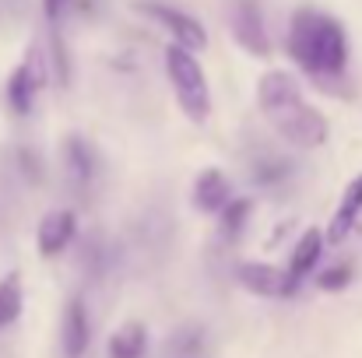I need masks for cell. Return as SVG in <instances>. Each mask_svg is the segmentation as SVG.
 Instances as JSON below:
<instances>
[{"label": "cell", "mask_w": 362, "mask_h": 358, "mask_svg": "<svg viewBox=\"0 0 362 358\" xmlns=\"http://www.w3.org/2000/svg\"><path fill=\"white\" fill-rule=\"evenodd\" d=\"M257 106H260L264 119L274 126V133L281 141H288L292 148L313 151L331 133L327 117L303 99V88L288 71H267L257 81Z\"/></svg>", "instance_id": "cell-1"}, {"label": "cell", "mask_w": 362, "mask_h": 358, "mask_svg": "<svg viewBox=\"0 0 362 358\" xmlns=\"http://www.w3.org/2000/svg\"><path fill=\"white\" fill-rule=\"evenodd\" d=\"M288 56L313 81H338L349 67V32L338 18L313 7H299L288 21Z\"/></svg>", "instance_id": "cell-2"}, {"label": "cell", "mask_w": 362, "mask_h": 358, "mask_svg": "<svg viewBox=\"0 0 362 358\" xmlns=\"http://www.w3.org/2000/svg\"><path fill=\"white\" fill-rule=\"evenodd\" d=\"M165 74H169V85H173V95H176L183 117L190 123H208V117H211V88H208V78H204L197 56L190 49L169 42Z\"/></svg>", "instance_id": "cell-3"}, {"label": "cell", "mask_w": 362, "mask_h": 358, "mask_svg": "<svg viewBox=\"0 0 362 358\" xmlns=\"http://www.w3.org/2000/svg\"><path fill=\"white\" fill-rule=\"evenodd\" d=\"M42 85H46V64H42V53H39V49H28L25 64H18V67L11 71V78H7V88H4L7 106H11L18 117H28Z\"/></svg>", "instance_id": "cell-4"}, {"label": "cell", "mask_w": 362, "mask_h": 358, "mask_svg": "<svg viewBox=\"0 0 362 358\" xmlns=\"http://www.w3.org/2000/svg\"><path fill=\"white\" fill-rule=\"evenodd\" d=\"M236 281H240L246 292L260 295V299H288V295L299 288V281H296L288 270H281V267H274V263H260V260L240 263V267H236Z\"/></svg>", "instance_id": "cell-5"}, {"label": "cell", "mask_w": 362, "mask_h": 358, "mask_svg": "<svg viewBox=\"0 0 362 358\" xmlns=\"http://www.w3.org/2000/svg\"><path fill=\"white\" fill-rule=\"evenodd\" d=\"M144 14H151V18L173 35L176 46H183V49H190V53H197V49L208 46L204 25H201L197 18H190L187 11H176V7H165V4H144Z\"/></svg>", "instance_id": "cell-6"}, {"label": "cell", "mask_w": 362, "mask_h": 358, "mask_svg": "<svg viewBox=\"0 0 362 358\" xmlns=\"http://www.w3.org/2000/svg\"><path fill=\"white\" fill-rule=\"evenodd\" d=\"M233 35L250 56H267L271 53V39H267V28H264V14H260V4L257 0H236L233 4Z\"/></svg>", "instance_id": "cell-7"}, {"label": "cell", "mask_w": 362, "mask_h": 358, "mask_svg": "<svg viewBox=\"0 0 362 358\" xmlns=\"http://www.w3.org/2000/svg\"><path fill=\"white\" fill-rule=\"evenodd\" d=\"M233 183L222 169H204L197 179H194V208L204 211V215H222L229 204H233Z\"/></svg>", "instance_id": "cell-8"}, {"label": "cell", "mask_w": 362, "mask_h": 358, "mask_svg": "<svg viewBox=\"0 0 362 358\" xmlns=\"http://www.w3.org/2000/svg\"><path fill=\"white\" fill-rule=\"evenodd\" d=\"M74 232H78V218L74 211H49L42 215L39 222V232H35V242H39V253L49 260V256H60L71 242H74Z\"/></svg>", "instance_id": "cell-9"}, {"label": "cell", "mask_w": 362, "mask_h": 358, "mask_svg": "<svg viewBox=\"0 0 362 358\" xmlns=\"http://www.w3.org/2000/svg\"><path fill=\"white\" fill-rule=\"evenodd\" d=\"M88 341H92V323H88L85 302L81 299H71L67 309H64V320H60V348H64V358H81L88 352Z\"/></svg>", "instance_id": "cell-10"}, {"label": "cell", "mask_w": 362, "mask_h": 358, "mask_svg": "<svg viewBox=\"0 0 362 358\" xmlns=\"http://www.w3.org/2000/svg\"><path fill=\"white\" fill-rule=\"evenodd\" d=\"M362 215V172L345 186V193H341V204H338V211H334V218H331V229H327V242H345L349 232L356 229V222H359Z\"/></svg>", "instance_id": "cell-11"}, {"label": "cell", "mask_w": 362, "mask_h": 358, "mask_svg": "<svg viewBox=\"0 0 362 358\" xmlns=\"http://www.w3.org/2000/svg\"><path fill=\"white\" fill-rule=\"evenodd\" d=\"M64 162H67V172H71L74 186H88V183L95 179L99 158H95V148H92L85 137H78V133L67 137V144H64Z\"/></svg>", "instance_id": "cell-12"}, {"label": "cell", "mask_w": 362, "mask_h": 358, "mask_svg": "<svg viewBox=\"0 0 362 358\" xmlns=\"http://www.w3.org/2000/svg\"><path fill=\"white\" fill-rule=\"evenodd\" d=\"M320 253H324V236L317 229H306L299 242L292 246V256H288V274L296 281H303L306 274H313V267L320 263Z\"/></svg>", "instance_id": "cell-13"}, {"label": "cell", "mask_w": 362, "mask_h": 358, "mask_svg": "<svg viewBox=\"0 0 362 358\" xmlns=\"http://www.w3.org/2000/svg\"><path fill=\"white\" fill-rule=\"evenodd\" d=\"M148 352V327L137 320H127L110 338V358H144Z\"/></svg>", "instance_id": "cell-14"}, {"label": "cell", "mask_w": 362, "mask_h": 358, "mask_svg": "<svg viewBox=\"0 0 362 358\" xmlns=\"http://www.w3.org/2000/svg\"><path fill=\"white\" fill-rule=\"evenodd\" d=\"M21 306H25L21 278H18V274H7V278L0 281V330L11 327V323L21 316Z\"/></svg>", "instance_id": "cell-15"}, {"label": "cell", "mask_w": 362, "mask_h": 358, "mask_svg": "<svg viewBox=\"0 0 362 358\" xmlns=\"http://www.w3.org/2000/svg\"><path fill=\"white\" fill-rule=\"evenodd\" d=\"M250 211H253V201H246V197H236L222 215H218V236L222 239H240L243 229H246V222H250Z\"/></svg>", "instance_id": "cell-16"}, {"label": "cell", "mask_w": 362, "mask_h": 358, "mask_svg": "<svg viewBox=\"0 0 362 358\" xmlns=\"http://www.w3.org/2000/svg\"><path fill=\"white\" fill-rule=\"evenodd\" d=\"M288 172H292L288 162H281V158H264V162L253 165V183H257V186H274V183L288 179Z\"/></svg>", "instance_id": "cell-17"}, {"label": "cell", "mask_w": 362, "mask_h": 358, "mask_svg": "<svg viewBox=\"0 0 362 358\" xmlns=\"http://www.w3.org/2000/svg\"><path fill=\"white\" fill-rule=\"evenodd\" d=\"M349 281H352V267H349V263L327 267V270L317 278V285H320L324 292H341V288H349Z\"/></svg>", "instance_id": "cell-18"}, {"label": "cell", "mask_w": 362, "mask_h": 358, "mask_svg": "<svg viewBox=\"0 0 362 358\" xmlns=\"http://www.w3.org/2000/svg\"><path fill=\"white\" fill-rule=\"evenodd\" d=\"M201 345H204V334H197V330H183L176 341H169V348H176L180 355H187V358L194 355Z\"/></svg>", "instance_id": "cell-19"}, {"label": "cell", "mask_w": 362, "mask_h": 358, "mask_svg": "<svg viewBox=\"0 0 362 358\" xmlns=\"http://www.w3.org/2000/svg\"><path fill=\"white\" fill-rule=\"evenodd\" d=\"M42 11H46V21L57 25L64 18V11H67V0H42Z\"/></svg>", "instance_id": "cell-20"}]
</instances>
